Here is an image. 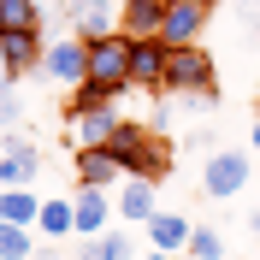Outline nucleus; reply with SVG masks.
Segmentation results:
<instances>
[{"label":"nucleus","mask_w":260,"mask_h":260,"mask_svg":"<svg viewBox=\"0 0 260 260\" xmlns=\"http://www.w3.org/2000/svg\"><path fill=\"white\" fill-rule=\"evenodd\" d=\"M118 95H124V89H113V83H77V89H71V101H65V113H95V107H118Z\"/></svg>","instance_id":"obj_18"},{"label":"nucleus","mask_w":260,"mask_h":260,"mask_svg":"<svg viewBox=\"0 0 260 260\" xmlns=\"http://www.w3.org/2000/svg\"><path fill=\"white\" fill-rule=\"evenodd\" d=\"M12 89H18V71H12V65H6V59H0V101L12 95Z\"/></svg>","instance_id":"obj_28"},{"label":"nucleus","mask_w":260,"mask_h":260,"mask_svg":"<svg viewBox=\"0 0 260 260\" xmlns=\"http://www.w3.org/2000/svg\"><path fill=\"white\" fill-rule=\"evenodd\" d=\"M71 201H77V237H101V231H107V219H113V201H107V189H83L77 183V195H71Z\"/></svg>","instance_id":"obj_15"},{"label":"nucleus","mask_w":260,"mask_h":260,"mask_svg":"<svg viewBox=\"0 0 260 260\" xmlns=\"http://www.w3.org/2000/svg\"><path fill=\"white\" fill-rule=\"evenodd\" d=\"M148 248H154V254H189V219H183V213H154V219H148Z\"/></svg>","instance_id":"obj_9"},{"label":"nucleus","mask_w":260,"mask_h":260,"mask_svg":"<svg viewBox=\"0 0 260 260\" xmlns=\"http://www.w3.org/2000/svg\"><path fill=\"white\" fill-rule=\"evenodd\" d=\"M113 207H118L124 225H148V219L160 213V201H154V183L148 178H124V189L113 195Z\"/></svg>","instance_id":"obj_13"},{"label":"nucleus","mask_w":260,"mask_h":260,"mask_svg":"<svg viewBox=\"0 0 260 260\" xmlns=\"http://www.w3.org/2000/svg\"><path fill=\"white\" fill-rule=\"evenodd\" d=\"M178 260H195V254H178Z\"/></svg>","instance_id":"obj_33"},{"label":"nucleus","mask_w":260,"mask_h":260,"mask_svg":"<svg viewBox=\"0 0 260 260\" xmlns=\"http://www.w3.org/2000/svg\"><path fill=\"white\" fill-rule=\"evenodd\" d=\"M118 107H95V113H71V142L77 148H107L118 136Z\"/></svg>","instance_id":"obj_8"},{"label":"nucleus","mask_w":260,"mask_h":260,"mask_svg":"<svg viewBox=\"0 0 260 260\" xmlns=\"http://www.w3.org/2000/svg\"><path fill=\"white\" fill-rule=\"evenodd\" d=\"M107 154L124 166L130 178H148V183H160L166 172H172V142H166V136H154L148 124H136V118H124V124H118V136L107 142Z\"/></svg>","instance_id":"obj_1"},{"label":"nucleus","mask_w":260,"mask_h":260,"mask_svg":"<svg viewBox=\"0 0 260 260\" xmlns=\"http://www.w3.org/2000/svg\"><path fill=\"white\" fill-rule=\"evenodd\" d=\"M36 237H77V201H71V195H53V201H42Z\"/></svg>","instance_id":"obj_16"},{"label":"nucleus","mask_w":260,"mask_h":260,"mask_svg":"<svg viewBox=\"0 0 260 260\" xmlns=\"http://www.w3.org/2000/svg\"><path fill=\"white\" fill-rule=\"evenodd\" d=\"M178 101V113H213V107H219V83H213V89H189V95H172Z\"/></svg>","instance_id":"obj_22"},{"label":"nucleus","mask_w":260,"mask_h":260,"mask_svg":"<svg viewBox=\"0 0 260 260\" xmlns=\"http://www.w3.org/2000/svg\"><path fill=\"white\" fill-rule=\"evenodd\" d=\"M183 142H189L195 154H201V160H213V154H219V136H213L207 124H201V130H189V136H183Z\"/></svg>","instance_id":"obj_25"},{"label":"nucleus","mask_w":260,"mask_h":260,"mask_svg":"<svg viewBox=\"0 0 260 260\" xmlns=\"http://www.w3.org/2000/svg\"><path fill=\"white\" fill-rule=\"evenodd\" d=\"M166 59H172V42L136 36L130 42V89H166Z\"/></svg>","instance_id":"obj_6"},{"label":"nucleus","mask_w":260,"mask_h":260,"mask_svg":"<svg viewBox=\"0 0 260 260\" xmlns=\"http://www.w3.org/2000/svg\"><path fill=\"white\" fill-rule=\"evenodd\" d=\"M6 30H42V0H0V36Z\"/></svg>","instance_id":"obj_19"},{"label":"nucleus","mask_w":260,"mask_h":260,"mask_svg":"<svg viewBox=\"0 0 260 260\" xmlns=\"http://www.w3.org/2000/svg\"><path fill=\"white\" fill-rule=\"evenodd\" d=\"M254 113H260V95H254Z\"/></svg>","instance_id":"obj_32"},{"label":"nucleus","mask_w":260,"mask_h":260,"mask_svg":"<svg viewBox=\"0 0 260 260\" xmlns=\"http://www.w3.org/2000/svg\"><path fill=\"white\" fill-rule=\"evenodd\" d=\"M189 89H213V53L195 48H172L166 59V95H189Z\"/></svg>","instance_id":"obj_4"},{"label":"nucleus","mask_w":260,"mask_h":260,"mask_svg":"<svg viewBox=\"0 0 260 260\" xmlns=\"http://www.w3.org/2000/svg\"><path fill=\"white\" fill-rule=\"evenodd\" d=\"M0 260H36V231L0 219Z\"/></svg>","instance_id":"obj_20"},{"label":"nucleus","mask_w":260,"mask_h":260,"mask_svg":"<svg viewBox=\"0 0 260 260\" xmlns=\"http://www.w3.org/2000/svg\"><path fill=\"white\" fill-rule=\"evenodd\" d=\"M42 53H48L42 30H6V36H0V59L12 65L18 77H24V71H42Z\"/></svg>","instance_id":"obj_11"},{"label":"nucleus","mask_w":260,"mask_h":260,"mask_svg":"<svg viewBox=\"0 0 260 260\" xmlns=\"http://www.w3.org/2000/svg\"><path fill=\"white\" fill-rule=\"evenodd\" d=\"M237 24H243L248 36H260V0H243V6H237Z\"/></svg>","instance_id":"obj_26"},{"label":"nucleus","mask_w":260,"mask_h":260,"mask_svg":"<svg viewBox=\"0 0 260 260\" xmlns=\"http://www.w3.org/2000/svg\"><path fill=\"white\" fill-rule=\"evenodd\" d=\"M201 30H207V0H166L160 42H172V48H195Z\"/></svg>","instance_id":"obj_7"},{"label":"nucleus","mask_w":260,"mask_h":260,"mask_svg":"<svg viewBox=\"0 0 260 260\" xmlns=\"http://www.w3.org/2000/svg\"><path fill=\"white\" fill-rule=\"evenodd\" d=\"M172 113H178V107H172V95L160 89V101L148 107V130H154V136H166V130H172Z\"/></svg>","instance_id":"obj_24"},{"label":"nucleus","mask_w":260,"mask_h":260,"mask_svg":"<svg viewBox=\"0 0 260 260\" xmlns=\"http://www.w3.org/2000/svg\"><path fill=\"white\" fill-rule=\"evenodd\" d=\"M42 77L59 83V89H77V83H89V42H83V36H65V42H53V48L42 53Z\"/></svg>","instance_id":"obj_5"},{"label":"nucleus","mask_w":260,"mask_h":260,"mask_svg":"<svg viewBox=\"0 0 260 260\" xmlns=\"http://www.w3.org/2000/svg\"><path fill=\"white\" fill-rule=\"evenodd\" d=\"M130 172L107 154V148H77V183L83 189H113V183H124Z\"/></svg>","instance_id":"obj_10"},{"label":"nucleus","mask_w":260,"mask_h":260,"mask_svg":"<svg viewBox=\"0 0 260 260\" xmlns=\"http://www.w3.org/2000/svg\"><path fill=\"white\" fill-rule=\"evenodd\" d=\"M130 42H136V36H124V30L89 42V77H95V83H113V89L130 95Z\"/></svg>","instance_id":"obj_3"},{"label":"nucleus","mask_w":260,"mask_h":260,"mask_svg":"<svg viewBox=\"0 0 260 260\" xmlns=\"http://www.w3.org/2000/svg\"><path fill=\"white\" fill-rule=\"evenodd\" d=\"M0 219L36 231V219H42V195H36V189H0Z\"/></svg>","instance_id":"obj_17"},{"label":"nucleus","mask_w":260,"mask_h":260,"mask_svg":"<svg viewBox=\"0 0 260 260\" xmlns=\"http://www.w3.org/2000/svg\"><path fill=\"white\" fill-rule=\"evenodd\" d=\"M77 260H113V254H107V243H101V237H83V248H77Z\"/></svg>","instance_id":"obj_27"},{"label":"nucleus","mask_w":260,"mask_h":260,"mask_svg":"<svg viewBox=\"0 0 260 260\" xmlns=\"http://www.w3.org/2000/svg\"><path fill=\"white\" fill-rule=\"evenodd\" d=\"M166 0H118V30L124 36H160Z\"/></svg>","instance_id":"obj_14"},{"label":"nucleus","mask_w":260,"mask_h":260,"mask_svg":"<svg viewBox=\"0 0 260 260\" xmlns=\"http://www.w3.org/2000/svg\"><path fill=\"white\" fill-rule=\"evenodd\" d=\"M101 243H107V254H113V260H148L142 243H136V237H124V231H101Z\"/></svg>","instance_id":"obj_23"},{"label":"nucleus","mask_w":260,"mask_h":260,"mask_svg":"<svg viewBox=\"0 0 260 260\" xmlns=\"http://www.w3.org/2000/svg\"><path fill=\"white\" fill-rule=\"evenodd\" d=\"M36 172H42V148H36V142L0 148V189H30Z\"/></svg>","instance_id":"obj_12"},{"label":"nucleus","mask_w":260,"mask_h":260,"mask_svg":"<svg viewBox=\"0 0 260 260\" xmlns=\"http://www.w3.org/2000/svg\"><path fill=\"white\" fill-rule=\"evenodd\" d=\"M189 254L195 260H225V237H219L213 225H195L189 231Z\"/></svg>","instance_id":"obj_21"},{"label":"nucleus","mask_w":260,"mask_h":260,"mask_svg":"<svg viewBox=\"0 0 260 260\" xmlns=\"http://www.w3.org/2000/svg\"><path fill=\"white\" fill-rule=\"evenodd\" d=\"M248 237H254V243H260V213H248Z\"/></svg>","instance_id":"obj_29"},{"label":"nucleus","mask_w":260,"mask_h":260,"mask_svg":"<svg viewBox=\"0 0 260 260\" xmlns=\"http://www.w3.org/2000/svg\"><path fill=\"white\" fill-rule=\"evenodd\" d=\"M148 260H178V254H154V248H148Z\"/></svg>","instance_id":"obj_31"},{"label":"nucleus","mask_w":260,"mask_h":260,"mask_svg":"<svg viewBox=\"0 0 260 260\" xmlns=\"http://www.w3.org/2000/svg\"><path fill=\"white\" fill-rule=\"evenodd\" d=\"M248 148H254V154H260V118H254V136H248Z\"/></svg>","instance_id":"obj_30"},{"label":"nucleus","mask_w":260,"mask_h":260,"mask_svg":"<svg viewBox=\"0 0 260 260\" xmlns=\"http://www.w3.org/2000/svg\"><path fill=\"white\" fill-rule=\"evenodd\" d=\"M207 6H213V0H207Z\"/></svg>","instance_id":"obj_34"},{"label":"nucleus","mask_w":260,"mask_h":260,"mask_svg":"<svg viewBox=\"0 0 260 260\" xmlns=\"http://www.w3.org/2000/svg\"><path fill=\"white\" fill-rule=\"evenodd\" d=\"M248 172H254V148H219L213 160H201V189L213 201H231L237 189H248Z\"/></svg>","instance_id":"obj_2"}]
</instances>
